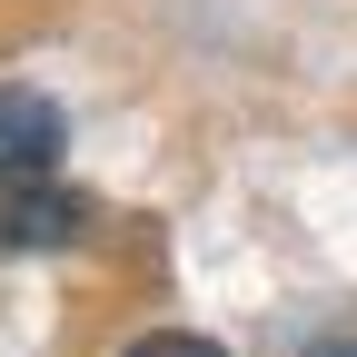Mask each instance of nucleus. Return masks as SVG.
<instances>
[{
	"label": "nucleus",
	"instance_id": "nucleus-1",
	"mask_svg": "<svg viewBox=\"0 0 357 357\" xmlns=\"http://www.w3.org/2000/svg\"><path fill=\"white\" fill-rule=\"evenodd\" d=\"M79 229H89V199H79V189H50V169L0 189V238H10V248H60V238H79Z\"/></svg>",
	"mask_w": 357,
	"mask_h": 357
},
{
	"label": "nucleus",
	"instance_id": "nucleus-2",
	"mask_svg": "<svg viewBox=\"0 0 357 357\" xmlns=\"http://www.w3.org/2000/svg\"><path fill=\"white\" fill-rule=\"evenodd\" d=\"M60 139H70V119L40 100V89H0V169H10V178L60 169Z\"/></svg>",
	"mask_w": 357,
	"mask_h": 357
},
{
	"label": "nucleus",
	"instance_id": "nucleus-3",
	"mask_svg": "<svg viewBox=\"0 0 357 357\" xmlns=\"http://www.w3.org/2000/svg\"><path fill=\"white\" fill-rule=\"evenodd\" d=\"M119 357H229V347H208V337H189V328H159V337L119 347Z\"/></svg>",
	"mask_w": 357,
	"mask_h": 357
},
{
	"label": "nucleus",
	"instance_id": "nucleus-4",
	"mask_svg": "<svg viewBox=\"0 0 357 357\" xmlns=\"http://www.w3.org/2000/svg\"><path fill=\"white\" fill-rule=\"evenodd\" d=\"M318 357H357V337H337V347H318Z\"/></svg>",
	"mask_w": 357,
	"mask_h": 357
}]
</instances>
